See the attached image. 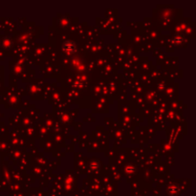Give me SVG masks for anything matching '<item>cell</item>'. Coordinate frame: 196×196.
<instances>
[{
    "mask_svg": "<svg viewBox=\"0 0 196 196\" xmlns=\"http://www.w3.org/2000/svg\"><path fill=\"white\" fill-rule=\"evenodd\" d=\"M64 49H65V51H67L68 53H71L73 50L75 49V46H74V44L71 43V42H67L65 45H64Z\"/></svg>",
    "mask_w": 196,
    "mask_h": 196,
    "instance_id": "obj_1",
    "label": "cell"
}]
</instances>
